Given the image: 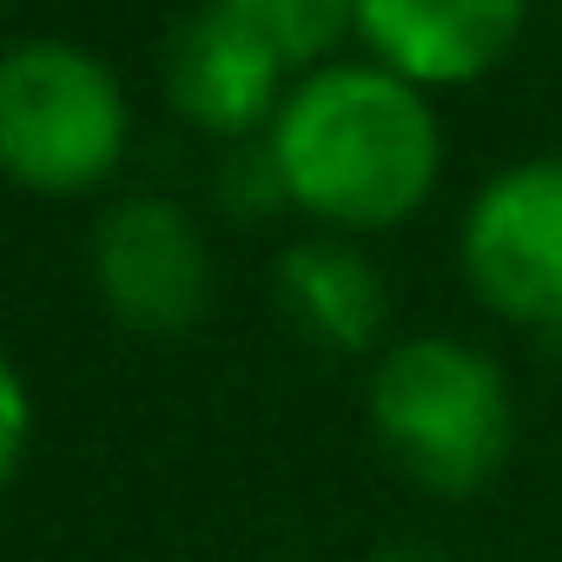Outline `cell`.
Returning a JSON list of instances; mask_svg holds the SVG:
<instances>
[{
	"mask_svg": "<svg viewBox=\"0 0 562 562\" xmlns=\"http://www.w3.org/2000/svg\"><path fill=\"white\" fill-rule=\"evenodd\" d=\"M93 292L139 338H179L212 305V251L179 199L133 192L93 225Z\"/></svg>",
	"mask_w": 562,
	"mask_h": 562,
	"instance_id": "5b68a950",
	"label": "cell"
},
{
	"mask_svg": "<svg viewBox=\"0 0 562 562\" xmlns=\"http://www.w3.org/2000/svg\"><path fill=\"white\" fill-rule=\"evenodd\" d=\"M265 146L278 186H285V205H299L338 238L404 225L411 212H424L443 172V133L430 93L378 60L312 67L285 93Z\"/></svg>",
	"mask_w": 562,
	"mask_h": 562,
	"instance_id": "6da1fadb",
	"label": "cell"
},
{
	"mask_svg": "<svg viewBox=\"0 0 562 562\" xmlns=\"http://www.w3.org/2000/svg\"><path fill=\"white\" fill-rule=\"evenodd\" d=\"M0 8H8V0H0Z\"/></svg>",
	"mask_w": 562,
	"mask_h": 562,
	"instance_id": "4fadbf2b",
	"label": "cell"
},
{
	"mask_svg": "<svg viewBox=\"0 0 562 562\" xmlns=\"http://www.w3.org/2000/svg\"><path fill=\"white\" fill-rule=\"evenodd\" d=\"M271 292L278 312L292 318V331L318 351L358 358V351H384L391 331V285L371 265L364 245L338 238V232H312L299 245L278 251L271 265Z\"/></svg>",
	"mask_w": 562,
	"mask_h": 562,
	"instance_id": "ba28073f",
	"label": "cell"
},
{
	"mask_svg": "<svg viewBox=\"0 0 562 562\" xmlns=\"http://www.w3.org/2000/svg\"><path fill=\"white\" fill-rule=\"evenodd\" d=\"M371 437L430 496H476L516 443V397L490 351L470 338H397L371 371Z\"/></svg>",
	"mask_w": 562,
	"mask_h": 562,
	"instance_id": "7a4b0ae2",
	"label": "cell"
},
{
	"mask_svg": "<svg viewBox=\"0 0 562 562\" xmlns=\"http://www.w3.org/2000/svg\"><path fill=\"white\" fill-rule=\"evenodd\" d=\"M251 34H265L285 67H325L345 34H358V0H212Z\"/></svg>",
	"mask_w": 562,
	"mask_h": 562,
	"instance_id": "9c48e42d",
	"label": "cell"
},
{
	"mask_svg": "<svg viewBox=\"0 0 562 562\" xmlns=\"http://www.w3.org/2000/svg\"><path fill=\"white\" fill-rule=\"evenodd\" d=\"M218 192H225V205H232L238 218H265V212L285 205V186H278L271 146H265V139H258V146H238V159L218 172Z\"/></svg>",
	"mask_w": 562,
	"mask_h": 562,
	"instance_id": "30bf717a",
	"label": "cell"
},
{
	"mask_svg": "<svg viewBox=\"0 0 562 562\" xmlns=\"http://www.w3.org/2000/svg\"><path fill=\"white\" fill-rule=\"evenodd\" d=\"M27 437H34V397H27V378L14 371V358L0 351V490L27 463Z\"/></svg>",
	"mask_w": 562,
	"mask_h": 562,
	"instance_id": "8fae6325",
	"label": "cell"
},
{
	"mask_svg": "<svg viewBox=\"0 0 562 562\" xmlns=\"http://www.w3.org/2000/svg\"><path fill=\"white\" fill-rule=\"evenodd\" d=\"M285 54L212 0L186 14L166 41V100L212 139L245 146L251 133H271L278 106H285Z\"/></svg>",
	"mask_w": 562,
	"mask_h": 562,
	"instance_id": "8992f818",
	"label": "cell"
},
{
	"mask_svg": "<svg viewBox=\"0 0 562 562\" xmlns=\"http://www.w3.org/2000/svg\"><path fill=\"white\" fill-rule=\"evenodd\" d=\"M133 106L120 74L74 41L0 54V179L34 199H80L126 159Z\"/></svg>",
	"mask_w": 562,
	"mask_h": 562,
	"instance_id": "3957f363",
	"label": "cell"
},
{
	"mask_svg": "<svg viewBox=\"0 0 562 562\" xmlns=\"http://www.w3.org/2000/svg\"><path fill=\"white\" fill-rule=\"evenodd\" d=\"M364 562H450L443 549H430V542H378Z\"/></svg>",
	"mask_w": 562,
	"mask_h": 562,
	"instance_id": "7c38bea8",
	"label": "cell"
},
{
	"mask_svg": "<svg viewBox=\"0 0 562 562\" xmlns=\"http://www.w3.org/2000/svg\"><path fill=\"white\" fill-rule=\"evenodd\" d=\"M463 278L496 318L562 338V159H522L470 199Z\"/></svg>",
	"mask_w": 562,
	"mask_h": 562,
	"instance_id": "277c9868",
	"label": "cell"
},
{
	"mask_svg": "<svg viewBox=\"0 0 562 562\" xmlns=\"http://www.w3.org/2000/svg\"><path fill=\"white\" fill-rule=\"evenodd\" d=\"M529 0H358V41L397 80L437 93L509 60Z\"/></svg>",
	"mask_w": 562,
	"mask_h": 562,
	"instance_id": "52a82bcc",
	"label": "cell"
}]
</instances>
